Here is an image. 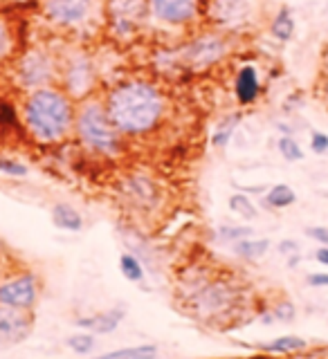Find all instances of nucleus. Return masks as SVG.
I'll use <instances>...</instances> for the list:
<instances>
[{"instance_id": "20e7f679", "label": "nucleus", "mask_w": 328, "mask_h": 359, "mask_svg": "<svg viewBox=\"0 0 328 359\" xmlns=\"http://www.w3.org/2000/svg\"><path fill=\"white\" fill-rule=\"evenodd\" d=\"M74 133L77 140L88 151H93L97 155L115 157L124 151V140L126 137H122L115 123L110 121L104 99L88 97L84 101H79L74 110Z\"/></svg>"}, {"instance_id": "473e14b6", "label": "nucleus", "mask_w": 328, "mask_h": 359, "mask_svg": "<svg viewBox=\"0 0 328 359\" xmlns=\"http://www.w3.org/2000/svg\"><path fill=\"white\" fill-rule=\"evenodd\" d=\"M310 151L317 155L328 153V133H322V130L310 133Z\"/></svg>"}, {"instance_id": "aec40b11", "label": "nucleus", "mask_w": 328, "mask_h": 359, "mask_svg": "<svg viewBox=\"0 0 328 359\" xmlns=\"http://www.w3.org/2000/svg\"><path fill=\"white\" fill-rule=\"evenodd\" d=\"M297 202V194H295V189H292L290 184H275V187H270L265 191V196L261 200V205L265 209H275V211H281V209H288L292 207Z\"/></svg>"}, {"instance_id": "393cba45", "label": "nucleus", "mask_w": 328, "mask_h": 359, "mask_svg": "<svg viewBox=\"0 0 328 359\" xmlns=\"http://www.w3.org/2000/svg\"><path fill=\"white\" fill-rule=\"evenodd\" d=\"M250 236H254L250 224H221L216 229V238L225 245H234L243 238H250Z\"/></svg>"}, {"instance_id": "39448f33", "label": "nucleus", "mask_w": 328, "mask_h": 359, "mask_svg": "<svg viewBox=\"0 0 328 359\" xmlns=\"http://www.w3.org/2000/svg\"><path fill=\"white\" fill-rule=\"evenodd\" d=\"M122 202L140 216H151L164 205V189L155 177L146 173H129L119 182Z\"/></svg>"}, {"instance_id": "dca6fc26", "label": "nucleus", "mask_w": 328, "mask_h": 359, "mask_svg": "<svg viewBox=\"0 0 328 359\" xmlns=\"http://www.w3.org/2000/svg\"><path fill=\"white\" fill-rule=\"evenodd\" d=\"M126 319V310L124 308H110V310H101L95 314H88V317H77L74 325H79L81 330H88L93 334H110L115 332L122 321Z\"/></svg>"}, {"instance_id": "9b49d317", "label": "nucleus", "mask_w": 328, "mask_h": 359, "mask_svg": "<svg viewBox=\"0 0 328 359\" xmlns=\"http://www.w3.org/2000/svg\"><path fill=\"white\" fill-rule=\"evenodd\" d=\"M43 16L61 29L81 27L93 16V0H43Z\"/></svg>"}, {"instance_id": "412c9836", "label": "nucleus", "mask_w": 328, "mask_h": 359, "mask_svg": "<svg viewBox=\"0 0 328 359\" xmlns=\"http://www.w3.org/2000/svg\"><path fill=\"white\" fill-rule=\"evenodd\" d=\"M241 119H243L241 112H230V115H225V117L218 119L216 128H214V133H211V146H214V149H225V146L232 142Z\"/></svg>"}, {"instance_id": "cd10ccee", "label": "nucleus", "mask_w": 328, "mask_h": 359, "mask_svg": "<svg viewBox=\"0 0 328 359\" xmlns=\"http://www.w3.org/2000/svg\"><path fill=\"white\" fill-rule=\"evenodd\" d=\"M65 346L70 348V351L74 355H90L95 351V346H97V339H95V334L93 332H74L70 334L65 339Z\"/></svg>"}, {"instance_id": "5701e85b", "label": "nucleus", "mask_w": 328, "mask_h": 359, "mask_svg": "<svg viewBox=\"0 0 328 359\" xmlns=\"http://www.w3.org/2000/svg\"><path fill=\"white\" fill-rule=\"evenodd\" d=\"M270 34L281 43H286L295 36V18H292L290 7H281L277 11L273 22H270Z\"/></svg>"}, {"instance_id": "c756f323", "label": "nucleus", "mask_w": 328, "mask_h": 359, "mask_svg": "<svg viewBox=\"0 0 328 359\" xmlns=\"http://www.w3.org/2000/svg\"><path fill=\"white\" fill-rule=\"evenodd\" d=\"M270 310H273V314H275V321H281V323H290V321H295V317H297L295 303L288 301V299L277 301L275 306H270Z\"/></svg>"}, {"instance_id": "1a4fd4ad", "label": "nucleus", "mask_w": 328, "mask_h": 359, "mask_svg": "<svg viewBox=\"0 0 328 359\" xmlns=\"http://www.w3.org/2000/svg\"><path fill=\"white\" fill-rule=\"evenodd\" d=\"M225 54H228V41H225L223 34L205 32L185 45L183 52H180V59L194 70H207V67L221 63Z\"/></svg>"}, {"instance_id": "6e6552de", "label": "nucleus", "mask_w": 328, "mask_h": 359, "mask_svg": "<svg viewBox=\"0 0 328 359\" xmlns=\"http://www.w3.org/2000/svg\"><path fill=\"white\" fill-rule=\"evenodd\" d=\"M41 299V278L39 274L29 272H16L0 280V303L9 308L20 310H34Z\"/></svg>"}, {"instance_id": "bb28decb", "label": "nucleus", "mask_w": 328, "mask_h": 359, "mask_svg": "<svg viewBox=\"0 0 328 359\" xmlns=\"http://www.w3.org/2000/svg\"><path fill=\"white\" fill-rule=\"evenodd\" d=\"M228 205H230V211L236 213V216L243 218V220H254L258 216L256 205L245 194H234V196H230Z\"/></svg>"}, {"instance_id": "e433bc0d", "label": "nucleus", "mask_w": 328, "mask_h": 359, "mask_svg": "<svg viewBox=\"0 0 328 359\" xmlns=\"http://www.w3.org/2000/svg\"><path fill=\"white\" fill-rule=\"evenodd\" d=\"M315 261H317L320 265H324V267H328V247L320 245V250L315 252Z\"/></svg>"}, {"instance_id": "a878e982", "label": "nucleus", "mask_w": 328, "mask_h": 359, "mask_svg": "<svg viewBox=\"0 0 328 359\" xmlns=\"http://www.w3.org/2000/svg\"><path fill=\"white\" fill-rule=\"evenodd\" d=\"M20 123H22V119H20L18 108L11 104L9 99L0 97V130H5V133L18 130Z\"/></svg>"}, {"instance_id": "58836bf2", "label": "nucleus", "mask_w": 328, "mask_h": 359, "mask_svg": "<svg viewBox=\"0 0 328 359\" xmlns=\"http://www.w3.org/2000/svg\"><path fill=\"white\" fill-rule=\"evenodd\" d=\"M326 357H328V353H326Z\"/></svg>"}, {"instance_id": "f03ea898", "label": "nucleus", "mask_w": 328, "mask_h": 359, "mask_svg": "<svg viewBox=\"0 0 328 359\" xmlns=\"http://www.w3.org/2000/svg\"><path fill=\"white\" fill-rule=\"evenodd\" d=\"M74 99L61 86L37 88L22 101V126L41 144L63 142L74 130Z\"/></svg>"}, {"instance_id": "ea45409f", "label": "nucleus", "mask_w": 328, "mask_h": 359, "mask_svg": "<svg viewBox=\"0 0 328 359\" xmlns=\"http://www.w3.org/2000/svg\"><path fill=\"white\" fill-rule=\"evenodd\" d=\"M258 359H261V357H258Z\"/></svg>"}, {"instance_id": "c9c22d12", "label": "nucleus", "mask_w": 328, "mask_h": 359, "mask_svg": "<svg viewBox=\"0 0 328 359\" xmlns=\"http://www.w3.org/2000/svg\"><path fill=\"white\" fill-rule=\"evenodd\" d=\"M306 283L310 287H328V272H313V274H308Z\"/></svg>"}, {"instance_id": "0eeeda50", "label": "nucleus", "mask_w": 328, "mask_h": 359, "mask_svg": "<svg viewBox=\"0 0 328 359\" xmlns=\"http://www.w3.org/2000/svg\"><path fill=\"white\" fill-rule=\"evenodd\" d=\"M149 16V0H106L108 29L115 36L129 39Z\"/></svg>"}, {"instance_id": "2eb2a0df", "label": "nucleus", "mask_w": 328, "mask_h": 359, "mask_svg": "<svg viewBox=\"0 0 328 359\" xmlns=\"http://www.w3.org/2000/svg\"><path fill=\"white\" fill-rule=\"evenodd\" d=\"M234 97L241 108L254 106L258 97H261V76H258V70L254 65L247 63L239 67V72L234 76Z\"/></svg>"}, {"instance_id": "f3484780", "label": "nucleus", "mask_w": 328, "mask_h": 359, "mask_svg": "<svg viewBox=\"0 0 328 359\" xmlns=\"http://www.w3.org/2000/svg\"><path fill=\"white\" fill-rule=\"evenodd\" d=\"M256 348L263 355H297L308 351V341L299 334H281L268 344H258Z\"/></svg>"}, {"instance_id": "4be33fe9", "label": "nucleus", "mask_w": 328, "mask_h": 359, "mask_svg": "<svg viewBox=\"0 0 328 359\" xmlns=\"http://www.w3.org/2000/svg\"><path fill=\"white\" fill-rule=\"evenodd\" d=\"M160 351H157L155 344H138V346H126V348H117V351H108L101 353L93 359H157Z\"/></svg>"}, {"instance_id": "f8f14e48", "label": "nucleus", "mask_w": 328, "mask_h": 359, "mask_svg": "<svg viewBox=\"0 0 328 359\" xmlns=\"http://www.w3.org/2000/svg\"><path fill=\"white\" fill-rule=\"evenodd\" d=\"M149 14L164 25L185 27L198 18L200 5L198 0H149Z\"/></svg>"}, {"instance_id": "f257e3e1", "label": "nucleus", "mask_w": 328, "mask_h": 359, "mask_svg": "<svg viewBox=\"0 0 328 359\" xmlns=\"http://www.w3.org/2000/svg\"><path fill=\"white\" fill-rule=\"evenodd\" d=\"M104 106L122 137L135 140L146 137L160 126L166 112V99L155 83L144 79H129L108 90Z\"/></svg>"}, {"instance_id": "f704fd0d", "label": "nucleus", "mask_w": 328, "mask_h": 359, "mask_svg": "<svg viewBox=\"0 0 328 359\" xmlns=\"http://www.w3.org/2000/svg\"><path fill=\"white\" fill-rule=\"evenodd\" d=\"M277 252L281 254V256H292V254H299L301 252V247H299V243L297 241H290V238H286V241H281L279 245H277Z\"/></svg>"}, {"instance_id": "423d86ee", "label": "nucleus", "mask_w": 328, "mask_h": 359, "mask_svg": "<svg viewBox=\"0 0 328 359\" xmlns=\"http://www.w3.org/2000/svg\"><path fill=\"white\" fill-rule=\"evenodd\" d=\"M59 67H56L54 56L45 50H29L20 56L16 67V79L25 90H37L45 86H54Z\"/></svg>"}, {"instance_id": "b1692460", "label": "nucleus", "mask_w": 328, "mask_h": 359, "mask_svg": "<svg viewBox=\"0 0 328 359\" xmlns=\"http://www.w3.org/2000/svg\"><path fill=\"white\" fill-rule=\"evenodd\" d=\"M119 272L124 278L131 280V283H142L144 280V267L140 263V258L131 252H124L119 256Z\"/></svg>"}, {"instance_id": "a211bd4d", "label": "nucleus", "mask_w": 328, "mask_h": 359, "mask_svg": "<svg viewBox=\"0 0 328 359\" xmlns=\"http://www.w3.org/2000/svg\"><path fill=\"white\" fill-rule=\"evenodd\" d=\"M52 224L61 231H81L84 229V216L79 213V209H74L67 202H56L52 207Z\"/></svg>"}, {"instance_id": "72a5a7b5", "label": "nucleus", "mask_w": 328, "mask_h": 359, "mask_svg": "<svg viewBox=\"0 0 328 359\" xmlns=\"http://www.w3.org/2000/svg\"><path fill=\"white\" fill-rule=\"evenodd\" d=\"M306 236H310L315 243L328 247V227H324V224H317V227H306Z\"/></svg>"}, {"instance_id": "2f4dec72", "label": "nucleus", "mask_w": 328, "mask_h": 359, "mask_svg": "<svg viewBox=\"0 0 328 359\" xmlns=\"http://www.w3.org/2000/svg\"><path fill=\"white\" fill-rule=\"evenodd\" d=\"M11 52H14V36H11V29L7 22L0 18V61L9 59Z\"/></svg>"}, {"instance_id": "4468645a", "label": "nucleus", "mask_w": 328, "mask_h": 359, "mask_svg": "<svg viewBox=\"0 0 328 359\" xmlns=\"http://www.w3.org/2000/svg\"><path fill=\"white\" fill-rule=\"evenodd\" d=\"M205 14H209L216 27L236 29L250 18V3L247 0H209Z\"/></svg>"}, {"instance_id": "9d476101", "label": "nucleus", "mask_w": 328, "mask_h": 359, "mask_svg": "<svg viewBox=\"0 0 328 359\" xmlns=\"http://www.w3.org/2000/svg\"><path fill=\"white\" fill-rule=\"evenodd\" d=\"M61 88L74 101H84L95 88V65L86 54H74L61 70Z\"/></svg>"}, {"instance_id": "7ed1b4c3", "label": "nucleus", "mask_w": 328, "mask_h": 359, "mask_svg": "<svg viewBox=\"0 0 328 359\" xmlns=\"http://www.w3.org/2000/svg\"><path fill=\"white\" fill-rule=\"evenodd\" d=\"M241 287L232 278H200L185 294V308L205 323H223L241 310Z\"/></svg>"}, {"instance_id": "4c0bfd02", "label": "nucleus", "mask_w": 328, "mask_h": 359, "mask_svg": "<svg viewBox=\"0 0 328 359\" xmlns=\"http://www.w3.org/2000/svg\"><path fill=\"white\" fill-rule=\"evenodd\" d=\"M299 261H301V254H292V256H288V267H297Z\"/></svg>"}, {"instance_id": "c85d7f7f", "label": "nucleus", "mask_w": 328, "mask_h": 359, "mask_svg": "<svg viewBox=\"0 0 328 359\" xmlns=\"http://www.w3.org/2000/svg\"><path fill=\"white\" fill-rule=\"evenodd\" d=\"M277 149H279L281 157H284V160H288V162H301L303 157H306V153H303L299 142L292 137V135H284V137L279 140Z\"/></svg>"}, {"instance_id": "ddd939ff", "label": "nucleus", "mask_w": 328, "mask_h": 359, "mask_svg": "<svg viewBox=\"0 0 328 359\" xmlns=\"http://www.w3.org/2000/svg\"><path fill=\"white\" fill-rule=\"evenodd\" d=\"M34 310L9 308L0 303V346H18L32 334Z\"/></svg>"}, {"instance_id": "7c9ffc66", "label": "nucleus", "mask_w": 328, "mask_h": 359, "mask_svg": "<svg viewBox=\"0 0 328 359\" xmlns=\"http://www.w3.org/2000/svg\"><path fill=\"white\" fill-rule=\"evenodd\" d=\"M0 173L3 175H11V177H25L29 173V168L14 160V157H7V155H0Z\"/></svg>"}, {"instance_id": "6ab92c4d", "label": "nucleus", "mask_w": 328, "mask_h": 359, "mask_svg": "<svg viewBox=\"0 0 328 359\" xmlns=\"http://www.w3.org/2000/svg\"><path fill=\"white\" fill-rule=\"evenodd\" d=\"M270 247H273L270 238H254V236H250V238L234 243L232 252H234V256H239L241 261L254 263V261H261V258L270 252Z\"/></svg>"}]
</instances>
